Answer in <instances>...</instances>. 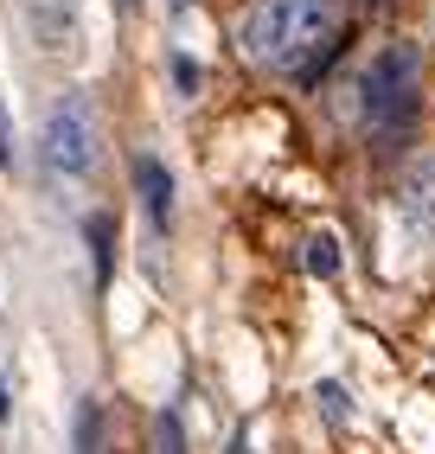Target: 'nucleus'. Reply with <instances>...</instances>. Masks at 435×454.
<instances>
[{
    "label": "nucleus",
    "instance_id": "f257e3e1",
    "mask_svg": "<svg viewBox=\"0 0 435 454\" xmlns=\"http://www.w3.org/2000/svg\"><path fill=\"white\" fill-rule=\"evenodd\" d=\"M339 33L333 0H257L243 20V45L269 71H301L307 58H320Z\"/></svg>",
    "mask_w": 435,
    "mask_h": 454
},
{
    "label": "nucleus",
    "instance_id": "f03ea898",
    "mask_svg": "<svg viewBox=\"0 0 435 454\" xmlns=\"http://www.w3.org/2000/svg\"><path fill=\"white\" fill-rule=\"evenodd\" d=\"M359 90H365V122H371V129L410 122L416 90H423V45H410V39L384 45L378 58H371V71H365Z\"/></svg>",
    "mask_w": 435,
    "mask_h": 454
},
{
    "label": "nucleus",
    "instance_id": "7ed1b4c3",
    "mask_svg": "<svg viewBox=\"0 0 435 454\" xmlns=\"http://www.w3.org/2000/svg\"><path fill=\"white\" fill-rule=\"evenodd\" d=\"M39 154H45L51 173H65V179H83L90 167H97V129H90V109L77 97H65V103L45 115Z\"/></svg>",
    "mask_w": 435,
    "mask_h": 454
},
{
    "label": "nucleus",
    "instance_id": "20e7f679",
    "mask_svg": "<svg viewBox=\"0 0 435 454\" xmlns=\"http://www.w3.org/2000/svg\"><path fill=\"white\" fill-rule=\"evenodd\" d=\"M26 26H33V45L45 58H77V0H26Z\"/></svg>",
    "mask_w": 435,
    "mask_h": 454
},
{
    "label": "nucleus",
    "instance_id": "39448f33",
    "mask_svg": "<svg viewBox=\"0 0 435 454\" xmlns=\"http://www.w3.org/2000/svg\"><path fill=\"white\" fill-rule=\"evenodd\" d=\"M403 218H410L416 231H435V160H410V173H403Z\"/></svg>",
    "mask_w": 435,
    "mask_h": 454
},
{
    "label": "nucleus",
    "instance_id": "423d86ee",
    "mask_svg": "<svg viewBox=\"0 0 435 454\" xmlns=\"http://www.w3.org/2000/svg\"><path fill=\"white\" fill-rule=\"evenodd\" d=\"M135 186H141V199H147V218L154 224H167L173 218V179H167V167L161 160H135Z\"/></svg>",
    "mask_w": 435,
    "mask_h": 454
},
{
    "label": "nucleus",
    "instance_id": "0eeeda50",
    "mask_svg": "<svg viewBox=\"0 0 435 454\" xmlns=\"http://www.w3.org/2000/svg\"><path fill=\"white\" fill-rule=\"evenodd\" d=\"M301 262H307V276L333 282V276H339V237H333V231H314V237L301 244Z\"/></svg>",
    "mask_w": 435,
    "mask_h": 454
},
{
    "label": "nucleus",
    "instance_id": "6e6552de",
    "mask_svg": "<svg viewBox=\"0 0 435 454\" xmlns=\"http://www.w3.org/2000/svg\"><path fill=\"white\" fill-rule=\"evenodd\" d=\"M314 397H320V410H327L333 422H346V416H352V397H346L339 384H314Z\"/></svg>",
    "mask_w": 435,
    "mask_h": 454
},
{
    "label": "nucleus",
    "instance_id": "1a4fd4ad",
    "mask_svg": "<svg viewBox=\"0 0 435 454\" xmlns=\"http://www.w3.org/2000/svg\"><path fill=\"white\" fill-rule=\"evenodd\" d=\"M77 454H97V403L77 410Z\"/></svg>",
    "mask_w": 435,
    "mask_h": 454
},
{
    "label": "nucleus",
    "instance_id": "9d476101",
    "mask_svg": "<svg viewBox=\"0 0 435 454\" xmlns=\"http://www.w3.org/2000/svg\"><path fill=\"white\" fill-rule=\"evenodd\" d=\"M90 231H97V269H103V276H109V218H97V224H90Z\"/></svg>",
    "mask_w": 435,
    "mask_h": 454
},
{
    "label": "nucleus",
    "instance_id": "9b49d317",
    "mask_svg": "<svg viewBox=\"0 0 435 454\" xmlns=\"http://www.w3.org/2000/svg\"><path fill=\"white\" fill-rule=\"evenodd\" d=\"M161 454H179V416H161Z\"/></svg>",
    "mask_w": 435,
    "mask_h": 454
},
{
    "label": "nucleus",
    "instance_id": "f8f14e48",
    "mask_svg": "<svg viewBox=\"0 0 435 454\" xmlns=\"http://www.w3.org/2000/svg\"><path fill=\"white\" fill-rule=\"evenodd\" d=\"M0 167H13V129H7V109H0Z\"/></svg>",
    "mask_w": 435,
    "mask_h": 454
},
{
    "label": "nucleus",
    "instance_id": "ddd939ff",
    "mask_svg": "<svg viewBox=\"0 0 435 454\" xmlns=\"http://www.w3.org/2000/svg\"><path fill=\"white\" fill-rule=\"evenodd\" d=\"M0 422H7V384H0Z\"/></svg>",
    "mask_w": 435,
    "mask_h": 454
},
{
    "label": "nucleus",
    "instance_id": "4468645a",
    "mask_svg": "<svg viewBox=\"0 0 435 454\" xmlns=\"http://www.w3.org/2000/svg\"><path fill=\"white\" fill-rule=\"evenodd\" d=\"M173 7H179V0H173Z\"/></svg>",
    "mask_w": 435,
    "mask_h": 454
},
{
    "label": "nucleus",
    "instance_id": "2eb2a0df",
    "mask_svg": "<svg viewBox=\"0 0 435 454\" xmlns=\"http://www.w3.org/2000/svg\"><path fill=\"white\" fill-rule=\"evenodd\" d=\"M129 7H135V0H129Z\"/></svg>",
    "mask_w": 435,
    "mask_h": 454
}]
</instances>
